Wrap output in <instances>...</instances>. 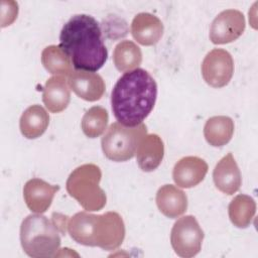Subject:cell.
I'll use <instances>...</instances> for the list:
<instances>
[{
    "mask_svg": "<svg viewBox=\"0 0 258 258\" xmlns=\"http://www.w3.org/2000/svg\"><path fill=\"white\" fill-rule=\"evenodd\" d=\"M157 84L143 69L125 72L115 84L111 106L116 120L128 127L142 124L154 108Z\"/></svg>",
    "mask_w": 258,
    "mask_h": 258,
    "instance_id": "obj_1",
    "label": "cell"
},
{
    "mask_svg": "<svg viewBox=\"0 0 258 258\" xmlns=\"http://www.w3.org/2000/svg\"><path fill=\"white\" fill-rule=\"evenodd\" d=\"M59 46L78 71H99L106 62L108 50L98 21L91 15L77 14L62 26Z\"/></svg>",
    "mask_w": 258,
    "mask_h": 258,
    "instance_id": "obj_2",
    "label": "cell"
},
{
    "mask_svg": "<svg viewBox=\"0 0 258 258\" xmlns=\"http://www.w3.org/2000/svg\"><path fill=\"white\" fill-rule=\"evenodd\" d=\"M67 230L77 243L107 251L117 249L125 238L123 219L116 212L102 215L79 212L69 219Z\"/></svg>",
    "mask_w": 258,
    "mask_h": 258,
    "instance_id": "obj_3",
    "label": "cell"
},
{
    "mask_svg": "<svg viewBox=\"0 0 258 258\" xmlns=\"http://www.w3.org/2000/svg\"><path fill=\"white\" fill-rule=\"evenodd\" d=\"M60 230L53 219L41 214L27 216L20 226V243L23 251L33 258L56 256L60 246Z\"/></svg>",
    "mask_w": 258,
    "mask_h": 258,
    "instance_id": "obj_4",
    "label": "cell"
},
{
    "mask_svg": "<svg viewBox=\"0 0 258 258\" xmlns=\"http://www.w3.org/2000/svg\"><path fill=\"white\" fill-rule=\"evenodd\" d=\"M102 171L94 163L78 166L69 175L66 183L68 194L88 212L102 210L107 202L105 191L100 186Z\"/></svg>",
    "mask_w": 258,
    "mask_h": 258,
    "instance_id": "obj_5",
    "label": "cell"
},
{
    "mask_svg": "<svg viewBox=\"0 0 258 258\" xmlns=\"http://www.w3.org/2000/svg\"><path fill=\"white\" fill-rule=\"evenodd\" d=\"M146 134L147 127L143 123L134 127L119 122L112 123L101 140L103 153L112 161H127L135 155L141 139Z\"/></svg>",
    "mask_w": 258,
    "mask_h": 258,
    "instance_id": "obj_6",
    "label": "cell"
},
{
    "mask_svg": "<svg viewBox=\"0 0 258 258\" xmlns=\"http://www.w3.org/2000/svg\"><path fill=\"white\" fill-rule=\"evenodd\" d=\"M204 232L194 216L179 218L170 232V243L174 252L183 258H190L200 253Z\"/></svg>",
    "mask_w": 258,
    "mask_h": 258,
    "instance_id": "obj_7",
    "label": "cell"
},
{
    "mask_svg": "<svg viewBox=\"0 0 258 258\" xmlns=\"http://www.w3.org/2000/svg\"><path fill=\"white\" fill-rule=\"evenodd\" d=\"M234 73V60L230 52L214 48L202 62V75L205 82L213 88H223L229 84Z\"/></svg>",
    "mask_w": 258,
    "mask_h": 258,
    "instance_id": "obj_8",
    "label": "cell"
},
{
    "mask_svg": "<svg viewBox=\"0 0 258 258\" xmlns=\"http://www.w3.org/2000/svg\"><path fill=\"white\" fill-rule=\"evenodd\" d=\"M245 17L236 9L222 11L213 20L210 27V39L214 44H226L235 41L245 30Z\"/></svg>",
    "mask_w": 258,
    "mask_h": 258,
    "instance_id": "obj_9",
    "label": "cell"
},
{
    "mask_svg": "<svg viewBox=\"0 0 258 258\" xmlns=\"http://www.w3.org/2000/svg\"><path fill=\"white\" fill-rule=\"evenodd\" d=\"M68 82L71 90L85 101H98L105 93V82L96 73L76 70L70 74Z\"/></svg>",
    "mask_w": 258,
    "mask_h": 258,
    "instance_id": "obj_10",
    "label": "cell"
},
{
    "mask_svg": "<svg viewBox=\"0 0 258 258\" xmlns=\"http://www.w3.org/2000/svg\"><path fill=\"white\" fill-rule=\"evenodd\" d=\"M59 189L40 178H31L23 186V198L27 208L36 214H42L50 207L53 197Z\"/></svg>",
    "mask_w": 258,
    "mask_h": 258,
    "instance_id": "obj_11",
    "label": "cell"
},
{
    "mask_svg": "<svg viewBox=\"0 0 258 258\" xmlns=\"http://www.w3.org/2000/svg\"><path fill=\"white\" fill-rule=\"evenodd\" d=\"M208 169V164L204 159L198 156H185L175 163L172 178L177 186L190 188L204 180Z\"/></svg>",
    "mask_w": 258,
    "mask_h": 258,
    "instance_id": "obj_12",
    "label": "cell"
},
{
    "mask_svg": "<svg viewBox=\"0 0 258 258\" xmlns=\"http://www.w3.org/2000/svg\"><path fill=\"white\" fill-rule=\"evenodd\" d=\"M213 179L216 187L226 194L234 195L237 192L242 183L241 172L232 153L225 155L215 166Z\"/></svg>",
    "mask_w": 258,
    "mask_h": 258,
    "instance_id": "obj_13",
    "label": "cell"
},
{
    "mask_svg": "<svg viewBox=\"0 0 258 258\" xmlns=\"http://www.w3.org/2000/svg\"><path fill=\"white\" fill-rule=\"evenodd\" d=\"M131 34L142 45H154L162 37L163 24L157 16L147 12H141L131 22Z\"/></svg>",
    "mask_w": 258,
    "mask_h": 258,
    "instance_id": "obj_14",
    "label": "cell"
},
{
    "mask_svg": "<svg viewBox=\"0 0 258 258\" xmlns=\"http://www.w3.org/2000/svg\"><path fill=\"white\" fill-rule=\"evenodd\" d=\"M71 88L64 76H53L49 78L42 92V102L51 113H60L70 104Z\"/></svg>",
    "mask_w": 258,
    "mask_h": 258,
    "instance_id": "obj_15",
    "label": "cell"
},
{
    "mask_svg": "<svg viewBox=\"0 0 258 258\" xmlns=\"http://www.w3.org/2000/svg\"><path fill=\"white\" fill-rule=\"evenodd\" d=\"M136 160L139 168L150 172L161 163L164 155V144L157 134H146L136 150Z\"/></svg>",
    "mask_w": 258,
    "mask_h": 258,
    "instance_id": "obj_16",
    "label": "cell"
},
{
    "mask_svg": "<svg viewBox=\"0 0 258 258\" xmlns=\"http://www.w3.org/2000/svg\"><path fill=\"white\" fill-rule=\"evenodd\" d=\"M155 202L160 213L170 219L181 216L187 209L186 195L172 184L160 186L156 192Z\"/></svg>",
    "mask_w": 258,
    "mask_h": 258,
    "instance_id": "obj_17",
    "label": "cell"
},
{
    "mask_svg": "<svg viewBox=\"0 0 258 258\" xmlns=\"http://www.w3.org/2000/svg\"><path fill=\"white\" fill-rule=\"evenodd\" d=\"M49 124V115L40 105L28 107L21 115L19 128L21 134L27 139L40 137Z\"/></svg>",
    "mask_w": 258,
    "mask_h": 258,
    "instance_id": "obj_18",
    "label": "cell"
},
{
    "mask_svg": "<svg viewBox=\"0 0 258 258\" xmlns=\"http://www.w3.org/2000/svg\"><path fill=\"white\" fill-rule=\"evenodd\" d=\"M234 121L228 116H214L207 120L204 126V136L214 147L229 143L234 134Z\"/></svg>",
    "mask_w": 258,
    "mask_h": 258,
    "instance_id": "obj_19",
    "label": "cell"
},
{
    "mask_svg": "<svg viewBox=\"0 0 258 258\" xmlns=\"http://www.w3.org/2000/svg\"><path fill=\"white\" fill-rule=\"evenodd\" d=\"M229 218L237 228H247L252 223L255 213L256 204L253 198L247 195L236 196L228 207Z\"/></svg>",
    "mask_w": 258,
    "mask_h": 258,
    "instance_id": "obj_20",
    "label": "cell"
},
{
    "mask_svg": "<svg viewBox=\"0 0 258 258\" xmlns=\"http://www.w3.org/2000/svg\"><path fill=\"white\" fill-rule=\"evenodd\" d=\"M113 61L120 72H129L137 69L142 62L140 47L131 40L119 42L113 51Z\"/></svg>",
    "mask_w": 258,
    "mask_h": 258,
    "instance_id": "obj_21",
    "label": "cell"
},
{
    "mask_svg": "<svg viewBox=\"0 0 258 258\" xmlns=\"http://www.w3.org/2000/svg\"><path fill=\"white\" fill-rule=\"evenodd\" d=\"M41 62L44 69L55 76H67L73 72L70 56L59 45H48L41 52Z\"/></svg>",
    "mask_w": 258,
    "mask_h": 258,
    "instance_id": "obj_22",
    "label": "cell"
},
{
    "mask_svg": "<svg viewBox=\"0 0 258 258\" xmlns=\"http://www.w3.org/2000/svg\"><path fill=\"white\" fill-rule=\"evenodd\" d=\"M108 121L109 115L107 110L101 106H94L83 116L81 127L87 137L97 138L105 132Z\"/></svg>",
    "mask_w": 258,
    "mask_h": 258,
    "instance_id": "obj_23",
    "label": "cell"
},
{
    "mask_svg": "<svg viewBox=\"0 0 258 258\" xmlns=\"http://www.w3.org/2000/svg\"><path fill=\"white\" fill-rule=\"evenodd\" d=\"M18 13V6L17 3L14 1H9V8L8 11L2 12V27L10 25L17 17Z\"/></svg>",
    "mask_w": 258,
    "mask_h": 258,
    "instance_id": "obj_24",
    "label": "cell"
}]
</instances>
